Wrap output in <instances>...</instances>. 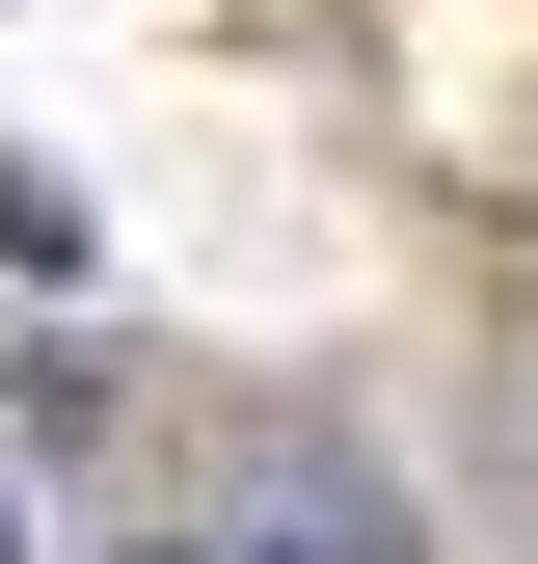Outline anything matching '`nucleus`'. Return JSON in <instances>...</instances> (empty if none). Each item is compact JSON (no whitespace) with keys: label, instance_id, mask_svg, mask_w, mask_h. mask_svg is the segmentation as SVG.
I'll list each match as a JSON object with an SVG mask.
<instances>
[{"label":"nucleus","instance_id":"obj_1","mask_svg":"<svg viewBox=\"0 0 538 564\" xmlns=\"http://www.w3.org/2000/svg\"><path fill=\"white\" fill-rule=\"evenodd\" d=\"M0 564H28V511H0Z\"/></svg>","mask_w":538,"mask_h":564}]
</instances>
